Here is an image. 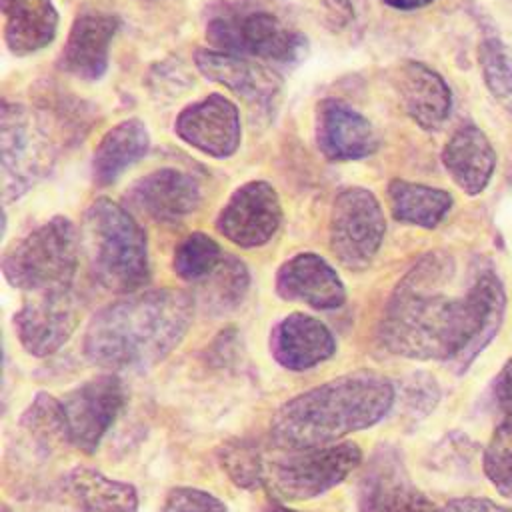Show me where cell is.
Here are the masks:
<instances>
[{
  "label": "cell",
  "instance_id": "6da1fadb",
  "mask_svg": "<svg viewBox=\"0 0 512 512\" xmlns=\"http://www.w3.org/2000/svg\"><path fill=\"white\" fill-rule=\"evenodd\" d=\"M506 310V292L492 270L460 278L444 252L420 258L390 294L380 344L410 360L450 362L462 374L492 342Z\"/></svg>",
  "mask_w": 512,
  "mask_h": 512
},
{
  "label": "cell",
  "instance_id": "7a4b0ae2",
  "mask_svg": "<svg viewBox=\"0 0 512 512\" xmlns=\"http://www.w3.org/2000/svg\"><path fill=\"white\" fill-rule=\"evenodd\" d=\"M194 318V298L176 288L128 294L100 308L86 326L82 352L104 372H144L168 358Z\"/></svg>",
  "mask_w": 512,
  "mask_h": 512
},
{
  "label": "cell",
  "instance_id": "3957f363",
  "mask_svg": "<svg viewBox=\"0 0 512 512\" xmlns=\"http://www.w3.org/2000/svg\"><path fill=\"white\" fill-rule=\"evenodd\" d=\"M394 402L390 378L372 370L342 374L286 400L270 418V440L278 450L330 446L378 424Z\"/></svg>",
  "mask_w": 512,
  "mask_h": 512
},
{
  "label": "cell",
  "instance_id": "277c9868",
  "mask_svg": "<svg viewBox=\"0 0 512 512\" xmlns=\"http://www.w3.org/2000/svg\"><path fill=\"white\" fill-rule=\"evenodd\" d=\"M80 240L94 278L106 290L128 296L150 282L146 234L114 200L96 198L88 206Z\"/></svg>",
  "mask_w": 512,
  "mask_h": 512
},
{
  "label": "cell",
  "instance_id": "5b68a950",
  "mask_svg": "<svg viewBox=\"0 0 512 512\" xmlns=\"http://www.w3.org/2000/svg\"><path fill=\"white\" fill-rule=\"evenodd\" d=\"M80 244L76 226L64 216H54L4 252L2 274L26 294L72 288Z\"/></svg>",
  "mask_w": 512,
  "mask_h": 512
},
{
  "label": "cell",
  "instance_id": "8992f818",
  "mask_svg": "<svg viewBox=\"0 0 512 512\" xmlns=\"http://www.w3.org/2000/svg\"><path fill=\"white\" fill-rule=\"evenodd\" d=\"M204 34L212 50L246 58L288 64L306 54L304 34L276 12L244 2H226L222 8H214Z\"/></svg>",
  "mask_w": 512,
  "mask_h": 512
},
{
  "label": "cell",
  "instance_id": "52a82bcc",
  "mask_svg": "<svg viewBox=\"0 0 512 512\" xmlns=\"http://www.w3.org/2000/svg\"><path fill=\"white\" fill-rule=\"evenodd\" d=\"M360 462L362 450L356 442L282 450L266 458L262 488L280 504L312 500L342 484Z\"/></svg>",
  "mask_w": 512,
  "mask_h": 512
},
{
  "label": "cell",
  "instance_id": "ba28073f",
  "mask_svg": "<svg viewBox=\"0 0 512 512\" xmlns=\"http://www.w3.org/2000/svg\"><path fill=\"white\" fill-rule=\"evenodd\" d=\"M2 196L4 202L22 196L54 162V146L42 118L16 102H4L0 114Z\"/></svg>",
  "mask_w": 512,
  "mask_h": 512
},
{
  "label": "cell",
  "instance_id": "9c48e42d",
  "mask_svg": "<svg viewBox=\"0 0 512 512\" xmlns=\"http://www.w3.org/2000/svg\"><path fill=\"white\" fill-rule=\"evenodd\" d=\"M384 232L386 220L374 192L352 186L334 198L328 238L334 258L342 266L350 270L366 268L374 260Z\"/></svg>",
  "mask_w": 512,
  "mask_h": 512
},
{
  "label": "cell",
  "instance_id": "30bf717a",
  "mask_svg": "<svg viewBox=\"0 0 512 512\" xmlns=\"http://www.w3.org/2000/svg\"><path fill=\"white\" fill-rule=\"evenodd\" d=\"M126 398L124 380L116 372L92 376L60 396L70 446L94 454L124 410Z\"/></svg>",
  "mask_w": 512,
  "mask_h": 512
},
{
  "label": "cell",
  "instance_id": "8fae6325",
  "mask_svg": "<svg viewBox=\"0 0 512 512\" xmlns=\"http://www.w3.org/2000/svg\"><path fill=\"white\" fill-rule=\"evenodd\" d=\"M80 298L74 288L28 294L12 324L22 348L44 358L58 352L74 334L80 322Z\"/></svg>",
  "mask_w": 512,
  "mask_h": 512
},
{
  "label": "cell",
  "instance_id": "7c38bea8",
  "mask_svg": "<svg viewBox=\"0 0 512 512\" xmlns=\"http://www.w3.org/2000/svg\"><path fill=\"white\" fill-rule=\"evenodd\" d=\"M358 512H434L432 500L412 482L402 454L388 444L378 446L358 480Z\"/></svg>",
  "mask_w": 512,
  "mask_h": 512
},
{
  "label": "cell",
  "instance_id": "4fadbf2b",
  "mask_svg": "<svg viewBox=\"0 0 512 512\" xmlns=\"http://www.w3.org/2000/svg\"><path fill=\"white\" fill-rule=\"evenodd\" d=\"M280 220L278 192L264 180H252L232 192L218 214L216 228L236 246L256 248L274 236Z\"/></svg>",
  "mask_w": 512,
  "mask_h": 512
},
{
  "label": "cell",
  "instance_id": "5bb4252c",
  "mask_svg": "<svg viewBox=\"0 0 512 512\" xmlns=\"http://www.w3.org/2000/svg\"><path fill=\"white\" fill-rule=\"evenodd\" d=\"M180 140L212 156L228 158L240 146V114L234 102L222 94H210L186 106L174 124Z\"/></svg>",
  "mask_w": 512,
  "mask_h": 512
},
{
  "label": "cell",
  "instance_id": "9a60e30c",
  "mask_svg": "<svg viewBox=\"0 0 512 512\" xmlns=\"http://www.w3.org/2000/svg\"><path fill=\"white\" fill-rule=\"evenodd\" d=\"M194 62L208 80L226 86L250 106L262 110L270 108L282 90V78L254 58L200 48Z\"/></svg>",
  "mask_w": 512,
  "mask_h": 512
},
{
  "label": "cell",
  "instance_id": "2e32d148",
  "mask_svg": "<svg viewBox=\"0 0 512 512\" xmlns=\"http://www.w3.org/2000/svg\"><path fill=\"white\" fill-rule=\"evenodd\" d=\"M316 144L328 160H360L378 150L374 126L346 102L324 98L316 106Z\"/></svg>",
  "mask_w": 512,
  "mask_h": 512
},
{
  "label": "cell",
  "instance_id": "e0dca14e",
  "mask_svg": "<svg viewBox=\"0 0 512 512\" xmlns=\"http://www.w3.org/2000/svg\"><path fill=\"white\" fill-rule=\"evenodd\" d=\"M130 204L154 222H178L196 212L202 202L198 182L178 168L154 170L126 192Z\"/></svg>",
  "mask_w": 512,
  "mask_h": 512
},
{
  "label": "cell",
  "instance_id": "ac0fdd59",
  "mask_svg": "<svg viewBox=\"0 0 512 512\" xmlns=\"http://www.w3.org/2000/svg\"><path fill=\"white\" fill-rule=\"evenodd\" d=\"M268 348L276 364L292 372H304L330 360L336 352V340L318 318L292 312L274 324Z\"/></svg>",
  "mask_w": 512,
  "mask_h": 512
},
{
  "label": "cell",
  "instance_id": "d6986e66",
  "mask_svg": "<svg viewBox=\"0 0 512 512\" xmlns=\"http://www.w3.org/2000/svg\"><path fill=\"white\" fill-rule=\"evenodd\" d=\"M276 294L314 310H336L346 302V288L338 272L312 252L296 254L278 268Z\"/></svg>",
  "mask_w": 512,
  "mask_h": 512
},
{
  "label": "cell",
  "instance_id": "ffe728a7",
  "mask_svg": "<svg viewBox=\"0 0 512 512\" xmlns=\"http://www.w3.org/2000/svg\"><path fill=\"white\" fill-rule=\"evenodd\" d=\"M118 18L104 12L80 14L64 42L58 66L80 80H98L108 70L110 44L118 30Z\"/></svg>",
  "mask_w": 512,
  "mask_h": 512
},
{
  "label": "cell",
  "instance_id": "44dd1931",
  "mask_svg": "<svg viewBox=\"0 0 512 512\" xmlns=\"http://www.w3.org/2000/svg\"><path fill=\"white\" fill-rule=\"evenodd\" d=\"M396 86L408 116L424 130H436L450 114L452 94L444 78L422 62L406 60L396 74Z\"/></svg>",
  "mask_w": 512,
  "mask_h": 512
},
{
  "label": "cell",
  "instance_id": "7402d4cb",
  "mask_svg": "<svg viewBox=\"0 0 512 512\" xmlns=\"http://www.w3.org/2000/svg\"><path fill=\"white\" fill-rule=\"evenodd\" d=\"M442 164L456 186L474 196L490 184L496 168V152L476 124H464L444 144Z\"/></svg>",
  "mask_w": 512,
  "mask_h": 512
},
{
  "label": "cell",
  "instance_id": "603a6c76",
  "mask_svg": "<svg viewBox=\"0 0 512 512\" xmlns=\"http://www.w3.org/2000/svg\"><path fill=\"white\" fill-rule=\"evenodd\" d=\"M76 512H138V490L90 466H74L62 482Z\"/></svg>",
  "mask_w": 512,
  "mask_h": 512
},
{
  "label": "cell",
  "instance_id": "cb8c5ba5",
  "mask_svg": "<svg viewBox=\"0 0 512 512\" xmlns=\"http://www.w3.org/2000/svg\"><path fill=\"white\" fill-rule=\"evenodd\" d=\"M4 40L12 54L26 56L46 48L58 30V12L52 0H0Z\"/></svg>",
  "mask_w": 512,
  "mask_h": 512
},
{
  "label": "cell",
  "instance_id": "d4e9b609",
  "mask_svg": "<svg viewBox=\"0 0 512 512\" xmlns=\"http://www.w3.org/2000/svg\"><path fill=\"white\" fill-rule=\"evenodd\" d=\"M150 134L142 120L130 118L112 126L100 140L92 156V178L96 186L114 184L126 168L146 156Z\"/></svg>",
  "mask_w": 512,
  "mask_h": 512
},
{
  "label": "cell",
  "instance_id": "484cf974",
  "mask_svg": "<svg viewBox=\"0 0 512 512\" xmlns=\"http://www.w3.org/2000/svg\"><path fill=\"white\" fill-rule=\"evenodd\" d=\"M388 202L396 220L420 228L438 226L454 204L450 192L408 180L388 184Z\"/></svg>",
  "mask_w": 512,
  "mask_h": 512
},
{
  "label": "cell",
  "instance_id": "4316f807",
  "mask_svg": "<svg viewBox=\"0 0 512 512\" xmlns=\"http://www.w3.org/2000/svg\"><path fill=\"white\" fill-rule=\"evenodd\" d=\"M248 284L250 276L244 262L224 254L220 266L204 282L198 284L200 300L214 314L230 312L244 300Z\"/></svg>",
  "mask_w": 512,
  "mask_h": 512
},
{
  "label": "cell",
  "instance_id": "83f0119b",
  "mask_svg": "<svg viewBox=\"0 0 512 512\" xmlns=\"http://www.w3.org/2000/svg\"><path fill=\"white\" fill-rule=\"evenodd\" d=\"M222 258L224 254L220 244L212 236L204 232H192L178 244L172 268L178 278L200 284L220 266Z\"/></svg>",
  "mask_w": 512,
  "mask_h": 512
},
{
  "label": "cell",
  "instance_id": "f1b7e54d",
  "mask_svg": "<svg viewBox=\"0 0 512 512\" xmlns=\"http://www.w3.org/2000/svg\"><path fill=\"white\" fill-rule=\"evenodd\" d=\"M478 64L488 92L512 114V52L498 38H486L478 48Z\"/></svg>",
  "mask_w": 512,
  "mask_h": 512
},
{
  "label": "cell",
  "instance_id": "f546056e",
  "mask_svg": "<svg viewBox=\"0 0 512 512\" xmlns=\"http://www.w3.org/2000/svg\"><path fill=\"white\" fill-rule=\"evenodd\" d=\"M220 464L228 478L246 490L262 488L266 456L252 440H228L220 448Z\"/></svg>",
  "mask_w": 512,
  "mask_h": 512
},
{
  "label": "cell",
  "instance_id": "4dcf8cb0",
  "mask_svg": "<svg viewBox=\"0 0 512 512\" xmlns=\"http://www.w3.org/2000/svg\"><path fill=\"white\" fill-rule=\"evenodd\" d=\"M482 466L498 494L512 500V416H506V420L494 430L484 448Z\"/></svg>",
  "mask_w": 512,
  "mask_h": 512
},
{
  "label": "cell",
  "instance_id": "1f68e13d",
  "mask_svg": "<svg viewBox=\"0 0 512 512\" xmlns=\"http://www.w3.org/2000/svg\"><path fill=\"white\" fill-rule=\"evenodd\" d=\"M162 512H230V510L212 492L192 488V486H176L166 494Z\"/></svg>",
  "mask_w": 512,
  "mask_h": 512
},
{
  "label": "cell",
  "instance_id": "d6a6232c",
  "mask_svg": "<svg viewBox=\"0 0 512 512\" xmlns=\"http://www.w3.org/2000/svg\"><path fill=\"white\" fill-rule=\"evenodd\" d=\"M438 398H440V390L432 376L416 374L408 378L404 386V400L414 414H422V416L428 414L438 404Z\"/></svg>",
  "mask_w": 512,
  "mask_h": 512
},
{
  "label": "cell",
  "instance_id": "836d02e7",
  "mask_svg": "<svg viewBox=\"0 0 512 512\" xmlns=\"http://www.w3.org/2000/svg\"><path fill=\"white\" fill-rule=\"evenodd\" d=\"M312 10L324 22L326 28L340 32L354 20V8L350 0H308Z\"/></svg>",
  "mask_w": 512,
  "mask_h": 512
},
{
  "label": "cell",
  "instance_id": "e575fe53",
  "mask_svg": "<svg viewBox=\"0 0 512 512\" xmlns=\"http://www.w3.org/2000/svg\"><path fill=\"white\" fill-rule=\"evenodd\" d=\"M434 512H512V508L498 504L490 498H476V496H464L448 500L444 506L436 508Z\"/></svg>",
  "mask_w": 512,
  "mask_h": 512
},
{
  "label": "cell",
  "instance_id": "d590c367",
  "mask_svg": "<svg viewBox=\"0 0 512 512\" xmlns=\"http://www.w3.org/2000/svg\"><path fill=\"white\" fill-rule=\"evenodd\" d=\"M492 396L500 412L512 416V358L496 374L492 382Z\"/></svg>",
  "mask_w": 512,
  "mask_h": 512
},
{
  "label": "cell",
  "instance_id": "8d00e7d4",
  "mask_svg": "<svg viewBox=\"0 0 512 512\" xmlns=\"http://www.w3.org/2000/svg\"><path fill=\"white\" fill-rule=\"evenodd\" d=\"M384 4L398 8V10H414V8H422L426 4H430L432 0H382Z\"/></svg>",
  "mask_w": 512,
  "mask_h": 512
},
{
  "label": "cell",
  "instance_id": "74e56055",
  "mask_svg": "<svg viewBox=\"0 0 512 512\" xmlns=\"http://www.w3.org/2000/svg\"><path fill=\"white\" fill-rule=\"evenodd\" d=\"M268 512H300V510H294V508H288V506H278V508H272Z\"/></svg>",
  "mask_w": 512,
  "mask_h": 512
}]
</instances>
